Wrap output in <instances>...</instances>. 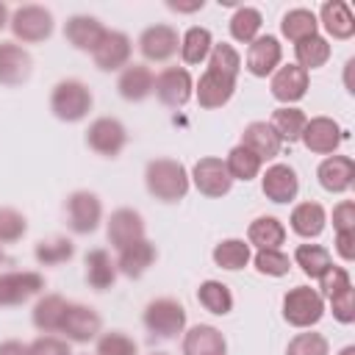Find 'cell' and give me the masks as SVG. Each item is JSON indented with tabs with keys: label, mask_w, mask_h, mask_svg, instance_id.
<instances>
[{
	"label": "cell",
	"mask_w": 355,
	"mask_h": 355,
	"mask_svg": "<svg viewBox=\"0 0 355 355\" xmlns=\"http://www.w3.org/2000/svg\"><path fill=\"white\" fill-rule=\"evenodd\" d=\"M286 241V225L277 216H258L247 227V244L255 250H280Z\"/></svg>",
	"instance_id": "cell-31"
},
{
	"label": "cell",
	"mask_w": 355,
	"mask_h": 355,
	"mask_svg": "<svg viewBox=\"0 0 355 355\" xmlns=\"http://www.w3.org/2000/svg\"><path fill=\"white\" fill-rule=\"evenodd\" d=\"M155 258H158V250H155V244L144 236V239H139V241H133V244H128V247L119 250L116 272L125 275V277H130V280H139V277L155 263Z\"/></svg>",
	"instance_id": "cell-23"
},
{
	"label": "cell",
	"mask_w": 355,
	"mask_h": 355,
	"mask_svg": "<svg viewBox=\"0 0 355 355\" xmlns=\"http://www.w3.org/2000/svg\"><path fill=\"white\" fill-rule=\"evenodd\" d=\"M153 83H155V75L147 64H128L116 78V92L128 103H141L153 94Z\"/></svg>",
	"instance_id": "cell-25"
},
{
	"label": "cell",
	"mask_w": 355,
	"mask_h": 355,
	"mask_svg": "<svg viewBox=\"0 0 355 355\" xmlns=\"http://www.w3.org/2000/svg\"><path fill=\"white\" fill-rule=\"evenodd\" d=\"M288 225H291V230L300 239H316V236H322V230L327 225V211L319 202L305 200V202H300V205L291 208Z\"/></svg>",
	"instance_id": "cell-29"
},
{
	"label": "cell",
	"mask_w": 355,
	"mask_h": 355,
	"mask_svg": "<svg viewBox=\"0 0 355 355\" xmlns=\"http://www.w3.org/2000/svg\"><path fill=\"white\" fill-rule=\"evenodd\" d=\"M75 255V244L67 236H53V239H42L33 247V258L39 266H61L67 261H72Z\"/></svg>",
	"instance_id": "cell-40"
},
{
	"label": "cell",
	"mask_w": 355,
	"mask_h": 355,
	"mask_svg": "<svg viewBox=\"0 0 355 355\" xmlns=\"http://www.w3.org/2000/svg\"><path fill=\"white\" fill-rule=\"evenodd\" d=\"M3 261H6V252H3V247H0V263H3Z\"/></svg>",
	"instance_id": "cell-57"
},
{
	"label": "cell",
	"mask_w": 355,
	"mask_h": 355,
	"mask_svg": "<svg viewBox=\"0 0 355 355\" xmlns=\"http://www.w3.org/2000/svg\"><path fill=\"white\" fill-rule=\"evenodd\" d=\"M316 31H319V19H316V14L311 8H291L280 19V33L294 44L308 39V36H313Z\"/></svg>",
	"instance_id": "cell-36"
},
{
	"label": "cell",
	"mask_w": 355,
	"mask_h": 355,
	"mask_svg": "<svg viewBox=\"0 0 355 355\" xmlns=\"http://www.w3.org/2000/svg\"><path fill=\"white\" fill-rule=\"evenodd\" d=\"M333 227H336V233L355 230V202L352 200H341L333 208Z\"/></svg>",
	"instance_id": "cell-50"
},
{
	"label": "cell",
	"mask_w": 355,
	"mask_h": 355,
	"mask_svg": "<svg viewBox=\"0 0 355 355\" xmlns=\"http://www.w3.org/2000/svg\"><path fill=\"white\" fill-rule=\"evenodd\" d=\"M28 233V219L22 211L11 205H0V247L3 244H17Z\"/></svg>",
	"instance_id": "cell-45"
},
{
	"label": "cell",
	"mask_w": 355,
	"mask_h": 355,
	"mask_svg": "<svg viewBox=\"0 0 355 355\" xmlns=\"http://www.w3.org/2000/svg\"><path fill=\"white\" fill-rule=\"evenodd\" d=\"M338 355H355V344H347V347H341V352Z\"/></svg>",
	"instance_id": "cell-56"
},
{
	"label": "cell",
	"mask_w": 355,
	"mask_h": 355,
	"mask_svg": "<svg viewBox=\"0 0 355 355\" xmlns=\"http://www.w3.org/2000/svg\"><path fill=\"white\" fill-rule=\"evenodd\" d=\"M286 355H330V341L322 336V333H297L288 347H286Z\"/></svg>",
	"instance_id": "cell-46"
},
{
	"label": "cell",
	"mask_w": 355,
	"mask_h": 355,
	"mask_svg": "<svg viewBox=\"0 0 355 355\" xmlns=\"http://www.w3.org/2000/svg\"><path fill=\"white\" fill-rule=\"evenodd\" d=\"M239 144H244L250 153H255L261 161H272V158H277L280 155V147H283V141L277 139V133L272 130V125L269 122H261V119H255V122H250L244 130H241V141Z\"/></svg>",
	"instance_id": "cell-27"
},
{
	"label": "cell",
	"mask_w": 355,
	"mask_h": 355,
	"mask_svg": "<svg viewBox=\"0 0 355 355\" xmlns=\"http://www.w3.org/2000/svg\"><path fill=\"white\" fill-rule=\"evenodd\" d=\"M225 166H227V175H230L233 180H244V183H247V180H252V178L261 175L263 161H261L255 153H250L244 144H236V147L227 153Z\"/></svg>",
	"instance_id": "cell-41"
},
{
	"label": "cell",
	"mask_w": 355,
	"mask_h": 355,
	"mask_svg": "<svg viewBox=\"0 0 355 355\" xmlns=\"http://www.w3.org/2000/svg\"><path fill=\"white\" fill-rule=\"evenodd\" d=\"M352 67H355V58H349V61L344 64V86H347L349 94L355 92V86H352Z\"/></svg>",
	"instance_id": "cell-54"
},
{
	"label": "cell",
	"mask_w": 355,
	"mask_h": 355,
	"mask_svg": "<svg viewBox=\"0 0 355 355\" xmlns=\"http://www.w3.org/2000/svg\"><path fill=\"white\" fill-rule=\"evenodd\" d=\"M280 61H283V44H280L277 36H269V33H266V36H258L255 42H250L244 64H247V72H250L252 78H266V75H272V72L280 67Z\"/></svg>",
	"instance_id": "cell-17"
},
{
	"label": "cell",
	"mask_w": 355,
	"mask_h": 355,
	"mask_svg": "<svg viewBox=\"0 0 355 355\" xmlns=\"http://www.w3.org/2000/svg\"><path fill=\"white\" fill-rule=\"evenodd\" d=\"M189 180L194 183V189H197L202 197H225V194L233 189V178L227 175L225 161L216 158V155H202V158L191 166Z\"/></svg>",
	"instance_id": "cell-10"
},
{
	"label": "cell",
	"mask_w": 355,
	"mask_h": 355,
	"mask_svg": "<svg viewBox=\"0 0 355 355\" xmlns=\"http://www.w3.org/2000/svg\"><path fill=\"white\" fill-rule=\"evenodd\" d=\"M197 302L214 316H227L233 311V291L222 280H202L197 288Z\"/></svg>",
	"instance_id": "cell-35"
},
{
	"label": "cell",
	"mask_w": 355,
	"mask_h": 355,
	"mask_svg": "<svg viewBox=\"0 0 355 355\" xmlns=\"http://www.w3.org/2000/svg\"><path fill=\"white\" fill-rule=\"evenodd\" d=\"M208 69H214V72L236 80L239 72H241V55H239V50L233 44H227V42H214V47L208 53Z\"/></svg>",
	"instance_id": "cell-42"
},
{
	"label": "cell",
	"mask_w": 355,
	"mask_h": 355,
	"mask_svg": "<svg viewBox=\"0 0 355 355\" xmlns=\"http://www.w3.org/2000/svg\"><path fill=\"white\" fill-rule=\"evenodd\" d=\"M130 53H133V42L128 33L105 31V36L97 44V50L92 53V58L100 72H122L130 64Z\"/></svg>",
	"instance_id": "cell-14"
},
{
	"label": "cell",
	"mask_w": 355,
	"mask_h": 355,
	"mask_svg": "<svg viewBox=\"0 0 355 355\" xmlns=\"http://www.w3.org/2000/svg\"><path fill=\"white\" fill-rule=\"evenodd\" d=\"M324 316V300L316 288L311 286H294L283 294V319L291 327L300 330H311L313 324H319Z\"/></svg>",
	"instance_id": "cell-5"
},
{
	"label": "cell",
	"mask_w": 355,
	"mask_h": 355,
	"mask_svg": "<svg viewBox=\"0 0 355 355\" xmlns=\"http://www.w3.org/2000/svg\"><path fill=\"white\" fill-rule=\"evenodd\" d=\"M141 322L147 327V333L153 338H161V341H169V338H178L183 330H186V308L172 300V297H158L153 302H147L144 313H141Z\"/></svg>",
	"instance_id": "cell-4"
},
{
	"label": "cell",
	"mask_w": 355,
	"mask_h": 355,
	"mask_svg": "<svg viewBox=\"0 0 355 355\" xmlns=\"http://www.w3.org/2000/svg\"><path fill=\"white\" fill-rule=\"evenodd\" d=\"M105 236L114 250H122V247L144 239V216L133 208H116V211H111V216L105 222Z\"/></svg>",
	"instance_id": "cell-19"
},
{
	"label": "cell",
	"mask_w": 355,
	"mask_h": 355,
	"mask_svg": "<svg viewBox=\"0 0 355 355\" xmlns=\"http://www.w3.org/2000/svg\"><path fill=\"white\" fill-rule=\"evenodd\" d=\"M316 19L327 31V36H333L338 42H347V39L355 36V14H352V8L344 0H327V3H322Z\"/></svg>",
	"instance_id": "cell-26"
},
{
	"label": "cell",
	"mask_w": 355,
	"mask_h": 355,
	"mask_svg": "<svg viewBox=\"0 0 355 355\" xmlns=\"http://www.w3.org/2000/svg\"><path fill=\"white\" fill-rule=\"evenodd\" d=\"M252 266L258 275H266V277H283L288 275L291 269V258L283 252V250H258L252 255Z\"/></svg>",
	"instance_id": "cell-44"
},
{
	"label": "cell",
	"mask_w": 355,
	"mask_h": 355,
	"mask_svg": "<svg viewBox=\"0 0 355 355\" xmlns=\"http://www.w3.org/2000/svg\"><path fill=\"white\" fill-rule=\"evenodd\" d=\"M261 191L266 200L286 205L300 194V178L294 172V166L288 164H272L266 166V172L261 175Z\"/></svg>",
	"instance_id": "cell-16"
},
{
	"label": "cell",
	"mask_w": 355,
	"mask_h": 355,
	"mask_svg": "<svg viewBox=\"0 0 355 355\" xmlns=\"http://www.w3.org/2000/svg\"><path fill=\"white\" fill-rule=\"evenodd\" d=\"M316 180H319V186H322L324 191H330V194H344V191H349L352 183H355V161H352L349 155L333 153V155H327V158L316 166Z\"/></svg>",
	"instance_id": "cell-18"
},
{
	"label": "cell",
	"mask_w": 355,
	"mask_h": 355,
	"mask_svg": "<svg viewBox=\"0 0 355 355\" xmlns=\"http://www.w3.org/2000/svg\"><path fill=\"white\" fill-rule=\"evenodd\" d=\"M336 252H338L341 261H347V263L355 261V230L336 233Z\"/></svg>",
	"instance_id": "cell-51"
},
{
	"label": "cell",
	"mask_w": 355,
	"mask_h": 355,
	"mask_svg": "<svg viewBox=\"0 0 355 355\" xmlns=\"http://www.w3.org/2000/svg\"><path fill=\"white\" fill-rule=\"evenodd\" d=\"M294 263L313 280H319L330 266H333V255L327 247L322 244H300L294 250Z\"/></svg>",
	"instance_id": "cell-38"
},
{
	"label": "cell",
	"mask_w": 355,
	"mask_h": 355,
	"mask_svg": "<svg viewBox=\"0 0 355 355\" xmlns=\"http://www.w3.org/2000/svg\"><path fill=\"white\" fill-rule=\"evenodd\" d=\"M94 105V94L92 89L78 80V78H67V80H58L50 92V111L55 119L61 122H83L89 116Z\"/></svg>",
	"instance_id": "cell-2"
},
{
	"label": "cell",
	"mask_w": 355,
	"mask_h": 355,
	"mask_svg": "<svg viewBox=\"0 0 355 355\" xmlns=\"http://www.w3.org/2000/svg\"><path fill=\"white\" fill-rule=\"evenodd\" d=\"M31 355H72V347L67 338H58V336H39L28 344Z\"/></svg>",
	"instance_id": "cell-49"
},
{
	"label": "cell",
	"mask_w": 355,
	"mask_h": 355,
	"mask_svg": "<svg viewBox=\"0 0 355 355\" xmlns=\"http://www.w3.org/2000/svg\"><path fill=\"white\" fill-rule=\"evenodd\" d=\"M94 347V355H139V344L125 333V330H108L100 333Z\"/></svg>",
	"instance_id": "cell-43"
},
{
	"label": "cell",
	"mask_w": 355,
	"mask_h": 355,
	"mask_svg": "<svg viewBox=\"0 0 355 355\" xmlns=\"http://www.w3.org/2000/svg\"><path fill=\"white\" fill-rule=\"evenodd\" d=\"M8 28L17 39V44H39V42H47L55 31V19H53V11L44 8V6H36V3H25L19 8L11 11V19H8Z\"/></svg>",
	"instance_id": "cell-3"
},
{
	"label": "cell",
	"mask_w": 355,
	"mask_h": 355,
	"mask_svg": "<svg viewBox=\"0 0 355 355\" xmlns=\"http://www.w3.org/2000/svg\"><path fill=\"white\" fill-rule=\"evenodd\" d=\"M33 72L31 53L17 42H0V86H22Z\"/></svg>",
	"instance_id": "cell-20"
},
{
	"label": "cell",
	"mask_w": 355,
	"mask_h": 355,
	"mask_svg": "<svg viewBox=\"0 0 355 355\" xmlns=\"http://www.w3.org/2000/svg\"><path fill=\"white\" fill-rule=\"evenodd\" d=\"M44 291V277L39 272H0V308L22 305Z\"/></svg>",
	"instance_id": "cell-11"
},
{
	"label": "cell",
	"mask_w": 355,
	"mask_h": 355,
	"mask_svg": "<svg viewBox=\"0 0 355 355\" xmlns=\"http://www.w3.org/2000/svg\"><path fill=\"white\" fill-rule=\"evenodd\" d=\"M8 19H11V11H8V6L0 0V31L8 25Z\"/></svg>",
	"instance_id": "cell-55"
},
{
	"label": "cell",
	"mask_w": 355,
	"mask_h": 355,
	"mask_svg": "<svg viewBox=\"0 0 355 355\" xmlns=\"http://www.w3.org/2000/svg\"><path fill=\"white\" fill-rule=\"evenodd\" d=\"M211 258L219 269H227V272H239L244 269L250 261H252V250L244 239H222L214 250H211Z\"/></svg>",
	"instance_id": "cell-32"
},
{
	"label": "cell",
	"mask_w": 355,
	"mask_h": 355,
	"mask_svg": "<svg viewBox=\"0 0 355 355\" xmlns=\"http://www.w3.org/2000/svg\"><path fill=\"white\" fill-rule=\"evenodd\" d=\"M183 355H227V341L214 324H194L183 330Z\"/></svg>",
	"instance_id": "cell-24"
},
{
	"label": "cell",
	"mask_w": 355,
	"mask_h": 355,
	"mask_svg": "<svg viewBox=\"0 0 355 355\" xmlns=\"http://www.w3.org/2000/svg\"><path fill=\"white\" fill-rule=\"evenodd\" d=\"M153 94L166 108H183L194 97V78L186 67H166L155 75Z\"/></svg>",
	"instance_id": "cell-9"
},
{
	"label": "cell",
	"mask_w": 355,
	"mask_h": 355,
	"mask_svg": "<svg viewBox=\"0 0 355 355\" xmlns=\"http://www.w3.org/2000/svg\"><path fill=\"white\" fill-rule=\"evenodd\" d=\"M116 261L108 255V250L97 247V250H89L86 258H83V277L86 283L94 288V291H108L114 283H116Z\"/></svg>",
	"instance_id": "cell-28"
},
{
	"label": "cell",
	"mask_w": 355,
	"mask_h": 355,
	"mask_svg": "<svg viewBox=\"0 0 355 355\" xmlns=\"http://www.w3.org/2000/svg\"><path fill=\"white\" fill-rule=\"evenodd\" d=\"M308 86H311V75L297 67V64H286V67H277L272 72V80H269V92L277 103L283 105H291V103H300L305 94H308Z\"/></svg>",
	"instance_id": "cell-15"
},
{
	"label": "cell",
	"mask_w": 355,
	"mask_h": 355,
	"mask_svg": "<svg viewBox=\"0 0 355 355\" xmlns=\"http://www.w3.org/2000/svg\"><path fill=\"white\" fill-rule=\"evenodd\" d=\"M211 47H214V36H211V31L202 28V25H191V28L180 36V58H183V64H189V67L208 61Z\"/></svg>",
	"instance_id": "cell-33"
},
{
	"label": "cell",
	"mask_w": 355,
	"mask_h": 355,
	"mask_svg": "<svg viewBox=\"0 0 355 355\" xmlns=\"http://www.w3.org/2000/svg\"><path fill=\"white\" fill-rule=\"evenodd\" d=\"M205 3L202 0H191V3H180V0H166V8L169 11H178V14H194L200 11Z\"/></svg>",
	"instance_id": "cell-53"
},
{
	"label": "cell",
	"mask_w": 355,
	"mask_h": 355,
	"mask_svg": "<svg viewBox=\"0 0 355 355\" xmlns=\"http://www.w3.org/2000/svg\"><path fill=\"white\" fill-rule=\"evenodd\" d=\"M330 53H333V50H330V42H327L324 36H319V33H313V36H308V39H302V42L294 44L297 67H302L305 72L324 67V64L330 61Z\"/></svg>",
	"instance_id": "cell-37"
},
{
	"label": "cell",
	"mask_w": 355,
	"mask_h": 355,
	"mask_svg": "<svg viewBox=\"0 0 355 355\" xmlns=\"http://www.w3.org/2000/svg\"><path fill=\"white\" fill-rule=\"evenodd\" d=\"M305 122H308V116L297 105H280V108H275V114L269 119V125L277 133V139L280 141H288V144L291 141H300V136L305 130Z\"/></svg>",
	"instance_id": "cell-34"
},
{
	"label": "cell",
	"mask_w": 355,
	"mask_h": 355,
	"mask_svg": "<svg viewBox=\"0 0 355 355\" xmlns=\"http://www.w3.org/2000/svg\"><path fill=\"white\" fill-rule=\"evenodd\" d=\"M233 92H236V80L233 78H225V75H219L214 69H205L200 75V80L194 83V97H197L200 108H208V111L227 105L230 97H233Z\"/></svg>",
	"instance_id": "cell-22"
},
{
	"label": "cell",
	"mask_w": 355,
	"mask_h": 355,
	"mask_svg": "<svg viewBox=\"0 0 355 355\" xmlns=\"http://www.w3.org/2000/svg\"><path fill=\"white\" fill-rule=\"evenodd\" d=\"M69 344H89L103 333V319L94 308L83 302H67L61 330H58Z\"/></svg>",
	"instance_id": "cell-8"
},
{
	"label": "cell",
	"mask_w": 355,
	"mask_h": 355,
	"mask_svg": "<svg viewBox=\"0 0 355 355\" xmlns=\"http://www.w3.org/2000/svg\"><path fill=\"white\" fill-rule=\"evenodd\" d=\"M352 286V277H349V272L344 269V266H330L322 277H319V294H322V300H330L333 294H338V291H344V288H349Z\"/></svg>",
	"instance_id": "cell-47"
},
{
	"label": "cell",
	"mask_w": 355,
	"mask_h": 355,
	"mask_svg": "<svg viewBox=\"0 0 355 355\" xmlns=\"http://www.w3.org/2000/svg\"><path fill=\"white\" fill-rule=\"evenodd\" d=\"M327 302H330V311H333L336 322H341V324H352L355 322V288L352 286L338 291V294H333Z\"/></svg>",
	"instance_id": "cell-48"
},
{
	"label": "cell",
	"mask_w": 355,
	"mask_h": 355,
	"mask_svg": "<svg viewBox=\"0 0 355 355\" xmlns=\"http://www.w3.org/2000/svg\"><path fill=\"white\" fill-rule=\"evenodd\" d=\"M67 311V300L61 294H42L31 311V322L42 336L58 333L61 330V319Z\"/></svg>",
	"instance_id": "cell-30"
},
{
	"label": "cell",
	"mask_w": 355,
	"mask_h": 355,
	"mask_svg": "<svg viewBox=\"0 0 355 355\" xmlns=\"http://www.w3.org/2000/svg\"><path fill=\"white\" fill-rule=\"evenodd\" d=\"M180 50V36L172 25L158 22L141 31L139 36V53L144 55V61L150 64H166L175 53Z\"/></svg>",
	"instance_id": "cell-12"
},
{
	"label": "cell",
	"mask_w": 355,
	"mask_h": 355,
	"mask_svg": "<svg viewBox=\"0 0 355 355\" xmlns=\"http://www.w3.org/2000/svg\"><path fill=\"white\" fill-rule=\"evenodd\" d=\"M153 355H166V352H153Z\"/></svg>",
	"instance_id": "cell-58"
},
{
	"label": "cell",
	"mask_w": 355,
	"mask_h": 355,
	"mask_svg": "<svg viewBox=\"0 0 355 355\" xmlns=\"http://www.w3.org/2000/svg\"><path fill=\"white\" fill-rule=\"evenodd\" d=\"M128 144V130L116 116H97L86 128V147L103 158H116Z\"/></svg>",
	"instance_id": "cell-7"
},
{
	"label": "cell",
	"mask_w": 355,
	"mask_h": 355,
	"mask_svg": "<svg viewBox=\"0 0 355 355\" xmlns=\"http://www.w3.org/2000/svg\"><path fill=\"white\" fill-rule=\"evenodd\" d=\"M144 186L158 202H180L189 194V169L175 158H153L144 166Z\"/></svg>",
	"instance_id": "cell-1"
},
{
	"label": "cell",
	"mask_w": 355,
	"mask_h": 355,
	"mask_svg": "<svg viewBox=\"0 0 355 355\" xmlns=\"http://www.w3.org/2000/svg\"><path fill=\"white\" fill-rule=\"evenodd\" d=\"M103 222V202L94 191L78 189L67 197V225L75 236H89Z\"/></svg>",
	"instance_id": "cell-6"
},
{
	"label": "cell",
	"mask_w": 355,
	"mask_h": 355,
	"mask_svg": "<svg viewBox=\"0 0 355 355\" xmlns=\"http://www.w3.org/2000/svg\"><path fill=\"white\" fill-rule=\"evenodd\" d=\"M0 355H31V349L19 338H6V341H0Z\"/></svg>",
	"instance_id": "cell-52"
},
{
	"label": "cell",
	"mask_w": 355,
	"mask_h": 355,
	"mask_svg": "<svg viewBox=\"0 0 355 355\" xmlns=\"http://www.w3.org/2000/svg\"><path fill=\"white\" fill-rule=\"evenodd\" d=\"M105 25L97 19V17H89V14H72L67 22H64V39L80 50V53H94L97 44L103 42L105 36Z\"/></svg>",
	"instance_id": "cell-21"
},
{
	"label": "cell",
	"mask_w": 355,
	"mask_h": 355,
	"mask_svg": "<svg viewBox=\"0 0 355 355\" xmlns=\"http://www.w3.org/2000/svg\"><path fill=\"white\" fill-rule=\"evenodd\" d=\"M344 139H347V130L333 116H311L300 136V141L316 155H333Z\"/></svg>",
	"instance_id": "cell-13"
},
{
	"label": "cell",
	"mask_w": 355,
	"mask_h": 355,
	"mask_svg": "<svg viewBox=\"0 0 355 355\" xmlns=\"http://www.w3.org/2000/svg\"><path fill=\"white\" fill-rule=\"evenodd\" d=\"M261 28H263V17L258 8L252 6H239L230 17V36L241 44H250L261 36Z\"/></svg>",
	"instance_id": "cell-39"
}]
</instances>
